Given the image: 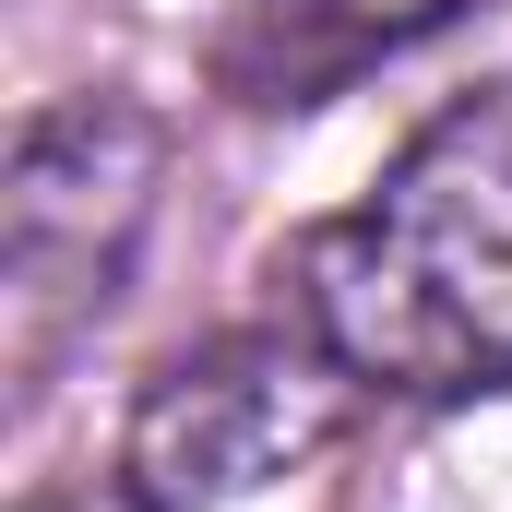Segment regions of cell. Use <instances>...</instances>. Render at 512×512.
<instances>
[{"label":"cell","mask_w":512,"mask_h":512,"mask_svg":"<svg viewBox=\"0 0 512 512\" xmlns=\"http://www.w3.org/2000/svg\"><path fill=\"white\" fill-rule=\"evenodd\" d=\"M298 322L393 405L512 382V84L441 108L298 251Z\"/></svg>","instance_id":"obj_1"},{"label":"cell","mask_w":512,"mask_h":512,"mask_svg":"<svg viewBox=\"0 0 512 512\" xmlns=\"http://www.w3.org/2000/svg\"><path fill=\"white\" fill-rule=\"evenodd\" d=\"M155 203V120L120 96H72L12 131V191H0V310H12V370L36 382L72 322H96L131 274Z\"/></svg>","instance_id":"obj_2"},{"label":"cell","mask_w":512,"mask_h":512,"mask_svg":"<svg viewBox=\"0 0 512 512\" xmlns=\"http://www.w3.org/2000/svg\"><path fill=\"white\" fill-rule=\"evenodd\" d=\"M346 358L298 322V334H227L179 370H155V393L131 405V441H120V477L143 512H203V501H239L262 477L310 465L334 429H346Z\"/></svg>","instance_id":"obj_3"}]
</instances>
